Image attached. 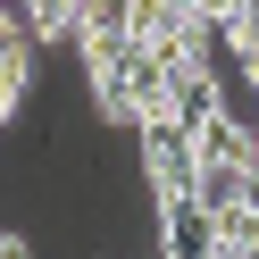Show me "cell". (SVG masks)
Here are the masks:
<instances>
[{
  "instance_id": "1",
  "label": "cell",
  "mask_w": 259,
  "mask_h": 259,
  "mask_svg": "<svg viewBox=\"0 0 259 259\" xmlns=\"http://www.w3.org/2000/svg\"><path fill=\"white\" fill-rule=\"evenodd\" d=\"M142 176H151L159 201H192L201 159H192V134H184V125H151V134H142Z\"/></svg>"
},
{
  "instance_id": "2",
  "label": "cell",
  "mask_w": 259,
  "mask_h": 259,
  "mask_svg": "<svg viewBox=\"0 0 259 259\" xmlns=\"http://www.w3.org/2000/svg\"><path fill=\"white\" fill-rule=\"evenodd\" d=\"M0 259H34V242H25V234H0Z\"/></svg>"
}]
</instances>
